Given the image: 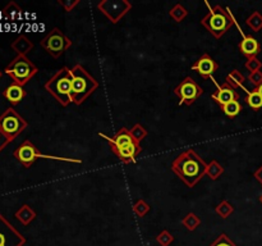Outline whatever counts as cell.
<instances>
[{
  "instance_id": "obj_5",
  "label": "cell",
  "mask_w": 262,
  "mask_h": 246,
  "mask_svg": "<svg viewBox=\"0 0 262 246\" xmlns=\"http://www.w3.org/2000/svg\"><path fill=\"white\" fill-rule=\"evenodd\" d=\"M5 73L19 86H25L35 77L38 69L26 55H17L4 69Z\"/></svg>"
},
{
  "instance_id": "obj_31",
  "label": "cell",
  "mask_w": 262,
  "mask_h": 246,
  "mask_svg": "<svg viewBox=\"0 0 262 246\" xmlns=\"http://www.w3.org/2000/svg\"><path fill=\"white\" fill-rule=\"evenodd\" d=\"M246 68L250 73H253V72L261 71L262 68V61L257 56H253V58H250L247 61H246Z\"/></svg>"
},
{
  "instance_id": "obj_8",
  "label": "cell",
  "mask_w": 262,
  "mask_h": 246,
  "mask_svg": "<svg viewBox=\"0 0 262 246\" xmlns=\"http://www.w3.org/2000/svg\"><path fill=\"white\" fill-rule=\"evenodd\" d=\"M41 48L45 49L51 56L59 58L63 55L67 50L72 46L71 38L67 37L63 31L58 27H54L42 40L40 41Z\"/></svg>"
},
{
  "instance_id": "obj_6",
  "label": "cell",
  "mask_w": 262,
  "mask_h": 246,
  "mask_svg": "<svg viewBox=\"0 0 262 246\" xmlns=\"http://www.w3.org/2000/svg\"><path fill=\"white\" fill-rule=\"evenodd\" d=\"M14 158L22 164L25 168H30L36 159L42 158V159H54V160H61V161H69V163L74 164H81L82 160L79 159H72V158H63V156H54V155H46V154L40 153L37 148L31 142L30 140H26L13 151Z\"/></svg>"
},
{
  "instance_id": "obj_14",
  "label": "cell",
  "mask_w": 262,
  "mask_h": 246,
  "mask_svg": "<svg viewBox=\"0 0 262 246\" xmlns=\"http://www.w3.org/2000/svg\"><path fill=\"white\" fill-rule=\"evenodd\" d=\"M211 99L215 100L220 107L228 104V102L233 101V100L239 99V94L237 92V90L232 89L229 85H227L224 82L223 85H219L216 89V91L211 95Z\"/></svg>"
},
{
  "instance_id": "obj_11",
  "label": "cell",
  "mask_w": 262,
  "mask_h": 246,
  "mask_svg": "<svg viewBox=\"0 0 262 246\" xmlns=\"http://www.w3.org/2000/svg\"><path fill=\"white\" fill-rule=\"evenodd\" d=\"M25 243V236L0 213V246H23Z\"/></svg>"
},
{
  "instance_id": "obj_29",
  "label": "cell",
  "mask_w": 262,
  "mask_h": 246,
  "mask_svg": "<svg viewBox=\"0 0 262 246\" xmlns=\"http://www.w3.org/2000/svg\"><path fill=\"white\" fill-rule=\"evenodd\" d=\"M200 223H201V219H200L196 214H193V213H189V214H187L186 217L183 218V224L186 225L189 231L196 230L200 225Z\"/></svg>"
},
{
  "instance_id": "obj_34",
  "label": "cell",
  "mask_w": 262,
  "mask_h": 246,
  "mask_svg": "<svg viewBox=\"0 0 262 246\" xmlns=\"http://www.w3.org/2000/svg\"><path fill=\"white\" fill-rule=\"evenodd\" d=\"M248 79H250V82L255 86L256 89V87H258L260 85H262V72L257 71V72H253V73H250Z\"/></svg>"
},
{
  "instance_id": "obj_30",
  "label": "cell",
  "mask_w": 262,
  "mask_h": 246,
  "mask_svg": "<svg viewBox=\"0 0 262 246\" xmlns=\"http://www.w3.org/2000/svg\"><path fill=\"white\" fill-rule=\"evenodd\" d=\"M133 212H135L138 217H145V215L150 212V205H148L145 200L140 199L135 202V205H133Z\"/></svg>"
},
{
  "instance_id": "obj_32",
  "label": "cell",
  "mask_w": 262,
  "mask_h": 246,
  "mask_svg": "<svg viewBox=\"0 0 262 246\" xmlns=\"http://www.w3.org/2000/svg\"><path fill=\"white\" fill-rule=\"evenodd\" d=\"M210 246H237V245H235V243L233 242V241L230 240L225 233H223V235H220L219 237H217V240L215 241V242H212Z\"/></svg>"
},
{
  "instance_id": "obj_25",
  "label": "cell",
  "mask_w": 262,
  "mask_h": 246,
  "mask_svg": "<svg viewBox=\"0 0 262 246\" xmlns=\"http://www.w3.org/2000/svg\"><path fill=\"white\" fill-rule=\"evenodd\" d=\"M248 27L251 28L255 32H258V31L262 30V14L260 12H253L250 17L246 20Z\"/></svg>"
},
{
  "instance_id": "obj_23",
  "label": "cell",
  "mask_w": 262,
  "mask_h": 246,
  "mask_svg": "<svg viewBox=\"0 0 262 246\" xmlns=\"http://www.w3.org/2000/svg\"><path fill=\"white\" fill-rule=\"evenodd\" d=\"M222 110L224 112V114L228 115L229 118H234L241 113V110H242V105H241V102L238 101V100H233V101L223 105Z\"/></svg>"
},
{
  "instance_id": "obj_1",
  "label": "cell",
  "mask_w": 262,
  "mask_h": 246,
  "mask_svg": "<svg viewBox=\"0 0 262 246\" xmlns=\"http://www.w3.org/2000/svg\"><path fill=\"white\" fill-rule=\"evenodd\" d=\"M206 167L204 159L193 150L187 149L179 154L171 163V171L188 187H194L200 179L206 174Z\"/></svg>"
},
{
  "instance_id": "obj_37",
  "label": "cell",
  "mask_w": 262,
  "mask_h": 246,
  "mask_svg": "<svg viewBox=\"0 0 262 246\" xmlns=\"http://www.w3.org/2000/svg\"><path fill=\"white\" fill-rule=\"evenodd\" d=\"M255 178L257 179V181L260 182V183L262 184V166L260 167V168L257 169V171L255 172Z\"/></svg>"
},
{
  "instance_id": "obj_9",
  "label": "cell",
  "mask_w": 262,
  "mask_h": 246,
  "mask_svg": "<svg viewBox=\"0 0 262 246\" xmlns=\"http://www.w3.org/2000/svg\"><path fill=\"white\" fill-rule=\"evenodd\" d=\"M97 8L115 25L132 9V4L128 0H102L97 4Z\"/></svg>"
},
{
  "instance_id": "obj_4",
  "label": "cell",
  "mask_w": 262,
  "mask_h": 246,
  "mask_svg": "<svg viewBox=\"0 0 262 246\" xmlns=\"http://www.w3.org/2000/svg\"><path fill=\"white\" fill-rule=\"evenodd\" d=\"M45 90L50 92L61 107H67L72 102V71L68 67H63L45 84Z\"/></svg>"
},
{
  "instance_id": "obj_22",
  "label": "cell",
  "mask_w": 262,
  "mask_h": 246,
  "mask_svg": "<svg viewBox=\"0 0 262 246\" xmlns=\"http://www.w3.org/2000/svg\"><path fill=\"white\" fill-rule=\"evenodd\" d=\"M3 15L7 19H18L22 15V9L15 4L14 2H10L7 7L3 9Z\"/></svg>"
},
{
  "instance_id": "obj_12",
  "label": "cell",
  "mask_w": 262,
  "mask_h": 246,
  "mask_svg": "<svg viewBox=\"0 0 262 246\" xmlns=\"http://www.w3.org/2000/svg\"><path fill=\"white\" fill-rule=\"evenodd\" d=\"M99 136L100 137L105 138V140L109 142L110 148L113 149H122V148H127V146L132 145V144H135V141H133L132 136H130V132L128 128L125 127H122L119 131H118L117 133H115L114 137H110V136H106L105 133L102 132H99Z\"/></svg>"
},
{
  "instance_id": "obj_17",
  "label": "cell",
  "mask_w": 262,
  "mask_h": 246,
  "mask_svg": "<svg viewBox=\"0 0 262 246\" xmlns=\"http://www.w3.org/2000/svg\"><path fill=\"white\" fill-rule=\"evenodd\" d=\"M3 95H4V97L8 100V101L12 102L13 105H17L25 99L26 90L23 89V86H19V85L13 82L12 85H9V86L4 90Z\"/></svg>"
},
{
  "instance_id": "obj_13",
  "label": "cell",
  "mask_w": 262,
  "mask_h": 246,
  "mask_svg": "<svg viewBox=\"0 0 262 246\" xmlns=\"http://www.w3.org/2000/svg\"><path fill=\"white\" fill-rule=\"evenodd\" d=\"M219 68V64L217 61H215L209 54H204L196 63L192 66V69L196 72H199V74L204 78H209L210 76L215 73Z\"/></svg>"
},
{
  "instance_id": "obj_21",
  "label": "cell",
  "mask_w": 262,
  "mask_h": 246,
  "mask_svg": "<svg viewBox=\"0 0 262 246\" xmlns=\"http://www.w3.org/2000/svg\"><path fill=\"white\" fill-rule=\"evenodd\" d=\"M224 173V167L217 160H212L207 164L206 167V176H209L210 179H217L222 174Z\"/></svg>"
},
{
  "instance_id": "obj_38",
  "label": "cell",
  "mask_w": 262,
  "mask_h": 246,
  "mask_svg": "<svg viewBox=\"0 0 262 246\" xmlns=\"http://www.w3.org/2000/svg\"><path fill=\"white\" fill-rule=\"evenodd\" d=\"M256 90H257L258 94H260L261 96H262V85H260V86H258V87H256Z\"/></svg>"
},
{
  "instance_id": "obj_18",
  "label": "cell",
  "mask_w": 262,
  "mask_h": 246,
  "mask_svg": "<svg viewBox=\"0 0 262 246\" xmlns=\"http://www.w3.org/2000/svg\"><path fill=\"white\" fill-rule=\"evenodd\" d=\"M10 48L17 53V55H27L33 49V43L25 35H19L12 43Z\"/></svg>"
},
{
  "instance_id": "obj_24",
  "label": "cell",
  "mask_w": 262,
  "mask_h": 246,
  "mask_svg": "<svg viewBox=\"0 0 262 246\" xmlns=\"http://www.w3.org/2000/svg\"><path fill=\"white\" fill-rule=\"evenodd\" d=\"M169 15L173 18V20L179 23L182 22V20L186 19L187 15H188V10H187L182 4H176L171 8L170 12H169Z\"/></svg>"
},
{
  "instance_id": "obj_7",
  "label": "cell",
  "mask_w": 262,
  "mask_h": 246,
  "mask_svg": "<svg viewBox=\"0 0 262 246\" xmlns=\"http://www.w3.org/2000/svg\"><path fill=\"white\" fill-rule=\"evenodd\" d=\"M28 123L14 108H8L0 115V132L12 142L15 137L20 135L27 128Z\"/></svg>"
},
{
  "instance_id": "obj_39",
  "label": "cell",
  "mask_w": 262,
  "mask_h": 246,
  "mask_svg": "<svg viewBox=\"0 0 262 246\" xmlns=\"http://www.w3.org/2000/svg\"><path fill=\"white\" fill-rule=\"evenodd\" d=\"M3 76V72L2 71H0V77H2Z\"/></svg>"
},
{
  "instance_id": "obj_35",
  "label": "cell",
  "mask_w": 262,
  "mask_h": 246,
  "mask_svg": "<svg viewBox=\"0 0 262 246\" xmlns=\"http://www.w3.org/2000/svg\"><path fill=\"white\" fill-rule=\"evenodd\" d=\"M78 3V0H59L58 4L60 5V7H63V9L66 10V12H71Z\"/></svg>"
},
{
  "instance_id": "obj_3",
  "label": "cell",
  "mask_w": 262,
  "mask_h": 246,
  "mask_svg": "<svg viewBox=\"0 0 262 246\" xmlns=\"http://www.w3.org/2000/svg\"><path fill=\"white\" fill-rule=\"evenodd\" d=\"M234 23L235 20L229 10L223 8L222 5H215L211 8L201 20V25L216 38H220L224 33H227Z\"/></svg>"
},
{
  "instance_id": "obj_10",
  "label": "cell",
  "mask_w": 262,
  "mask_h": 246,
  "mask_svg": "<svg viewBox=\"0 0 262 246\" xmlns=\"http://www.w3.org/2000/svg\"><path fill=\"white\" fill-rule=\"evenodd\" d=\"M174 94L179 97V105H192L204 94V90L200 87V85L192 77H186L174 89Z\"/></svg>"
},
{
  "instance_id": "obj_16",
  "label": "cell",
  "mask_w": 262,
  "mask_h": 246,
  "mask_svg": "<svg viewBox=\"0 0 262 246\" xmlns=\"http://www.w3.org/2000/svg\"><path fill=\"white\" fill-rule=\"evenodd\" d=\"M239 50L242 51L243 55L250 59L253 58V56H257V54L261 51V45L252 36H245L243 40L239 43Z\"/></svg>"
},
{
  "instance_id": "obj_2",
  "label": "cell",
  "mask_w": 262,
  "mask_h": 246,
  "mask_svg": "<svg viewBox=\"0 0 262 246\" xmlns=\"http://www.w3.org/2000/svg\"><path fill=\"white\" fill-rule=\"evenodd\" d=\"M72 71V102L81 105L95 90L99 87V82L92 77L81 64H76Z\"/></svg>"
},
{
  "instance_id": "obj_33",
  "label": "cell",
  "mask_w": 262,
  "mask_h": 246,
  "mask_svg": "<svg viewBox=\"0 0 262 246\" xmlns=\"http://www.w3.org/2000/svg\"><path fill=\"white\" fill-rule=\"evenodd\" d=\"M173 240V236H171L168 231H163V232L158 236V242L163 246H168Z\"/></svg>"
},
{
  "instance_id": "obj_28",
  "label": "cell",
  "mask_w": 262,
  "mask_h": 246,
  "mask_svg": "<svg viewBox=\"0 0 262 246\" xmlns=\"http://www.w3.org/2000/svg\"><path fill=\"white\" fill-rule=\"evenodd\" d=\"M215 210H216V213L220 217L225 219V218H228L233 212H234V207H233L228 200H223V201L217 205Z\"/></svg>"
},
{
  "instance_id": "obj_27",
  "label": "cell",
  "mask_w": 262,
  "mask_h": 246,
  "mask_svg": "<svg viewBox=\"0 0 262 246\" xmlns=\"http://www.w3.org/2000/svg\"><path fill=\"white\" fill-rule=\"evenodd\" d=\"M246 101H247V104L255 110H257V109H260V108H262V96L260 94H258V91L256 89L248 92Z\"/></svg>"
},
{
  "instance_id": "obj_19",
  "label": "cell",
  "mask_w": 262,
  "mask_h": 246,
  "mask_svg": "<svg viewBox=\"0 0 262 246\" xmlns=\"http://www.w3.org/2000/svg\"><path fill=\"white\" fill-rule=\"evenodd\" d=\"M14 215L23 225H28L36 218V212L30 207V205L25 204L15 212Z\"/></svg>"
},
{
  "instance_id": "obj_40",
  "label": "cell",
  "mask_w": 262,
  "mask_h": 246,
  "mask_svg": "<svg viewBox=\"0 0 262 246\" xmlns=\"http://www.w3.org/2000/svg\"><path fill=\"white\" fill-rule=\"evenodd\" d=\"M260 201L262 202V195H261V197H260Z\"/></svg>"
},
{
  "instance_id": "obj_15",
  "label": "cell",
  "mask_w": 262,
  "mask_h": 246,
  "mask_svg": "<svg viewBox=\"0 0 262 246\" xmlns=\"http://www.w3.org/2000/svg\"><path fill=\"white\" fill-rule=\"evenodd\" d=\"M115 155L120 159L124 163H135L136 158H137L138 154L142 151V148H141L140 144L135 142L132 145L127 146V148L122 149H113Z\"/></svg>"
},
{
  "instance_id": "obj_26",
  "label": "cell",
  "mask_w": 262,
  "mask_h": 246,
  "mask_svg": "<svg viewBox=\"0 0 262 246\" xmlns=\"http://www.w3.org/2000/svg\"><path fill=\"white\" fill-rule=\"evenodd\" d=\"M129 132L133 141L137 144L142 142L143 138H146V136H147V130L145 127H142V125H140V123H136L132 127V130H129Z\"/></svg>"
},
{
  "instance_id": "obj_36",
  "label": "cell",
  "mask_w": 262,
  "mask_h": 246,
  "mask_svg": "<svg viewBox=\"0 0 262 246\" xmlns=\"http://www.w3.org/2000/svg\"><path fill=\"white\" fill-rule=\"evenodd\" d=\"M9 142H10V141L8 140V138L5 137V136L3 135L2 132H0V153H2V150H3V149H4L5 146H7L8 144H9Z\"/></svg>"
},
{
  "instance_id": "obj_20",
  "label": "cell",
  "mask_w": 262,
  "mask_h": 246,
  "mask_svg": "<svg viewBox=\"0 0 262 246\" xmlns=\"http://www.w3.org/2000/svg\"><path fill=\"white\" fill-rule=\"evenodd\" d=\"M246 77L241 73L238 69H233L229 74L227 76V79H225V84L229 85L232 89L237 90L238 87L243 86V82H245Z\"/></svg>"
}]
</instances>
